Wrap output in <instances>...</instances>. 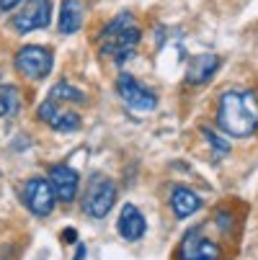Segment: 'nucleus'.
I'll list each match as a JSON object with an SVG mask.
<instances>
[{"label": "nucleus", "mask_w": 258, "mask_h": 260, "mask_svg": "<svg viewBox=\"0 0 258 260\" xmlns=\"http://www.w3.org/2000/svg\"><path fill=\"white\" fill-rule=\"evenodd\" d=\"M217 124L227 137H250L258 129V95L253 90H225L217 106Z\"/></svg>", "instance_id": "1"}, {"label": "nucleus", "mask_w": 258, "mask_h": 260, "mask_svg": "<svg viewBox=\"0 0 258 260\" xmlns=\"http://www.w3.org/2000/svg\"><path fill=\"white\" fill-rule=\"evenodd\" d=\"M142 39L132 13H119L101 28V54L111 57L117 64L129 59Z\"/></svg>", "instance_id": "2"}, {"label": "nucleus", "mask_w": 258, "mask_h": 260, "mask_svg": "<svg viewBox=\"0 0 258 260\" xmlns=\"http://www.w3.org/2000/svg\"><path fill=\"white\" fill-rule=\"evenodd\" d=\"M114 204H117V183L111 178L96 173L83 191V211L91 219H103L114 209Z\"/></svg>", "instance_id": "3"}, {"label": "nucleus", "mask_w": 258, "mask_h": 260, "mask_svg": "<svg viewBox=\"0 0 258 260\" xmlns=\"http://www.w3.org/2000/svg\"><path fill=\"white\" fill-rule=\"evenodd\" d=\"M16 67L21 75H26L28 80H44L52 67H54V57L49 47H39V44H28L23 49H18L16 54Z\"/></svg>", "instance_id": "4"}, {"label": "nucleus", "mask_w": 258, "mask_h": 260, "mask_svg": "<svg viewBox=\"0 0 258 260\" xmlns=\"http://www.w3.org/2000/svg\"><path fill=\"white\" fill-rule=\"evenodd\" d=\"M21 199L34 216H49L57 204V196L47 178H28L21 188Z\"/></svg>", "instance_id": "5"}, {"label": "nucleus", "mask_w": 258, "mask_h": 260, "mask_svg": "<svg viewBox=\"0 0 258 260\" xmlns=\"http://www.w3.org/2000/svg\"><path fill=\"white\" fill-rule=\"evenodd\" d=\"M178 260H222V247L214 240H209L202 232V227H194L181 240Z\"/></svg>", "instance_id": "6"}, {"label": "nucleus", "mask_w": 258, "mask_h": 260, "mask_svg": "<svg viewBox=\"0 0 258 260\" xmlns=\"http://www.w3.org/2000/svg\"><path fill=\"white\" fill-rule=\"evenodd\" d=\"M49 21H52V3L49 0H26L21 6V11L13 16L11 26L18 34H31V31L47 28Z\"/></svg>", "instance_id": "7"}, {"label": "nucleus", "mask_w": 258, "mask_h": 260, "mask_svg": "<svg viewBox=\"0 0 258 260\" xmlns=\"http://www.w3.org/2000/svg\"><path fill=\"white\" fill-rule=\"evenodd\" d=\"M117 93L119 98L134 108V111H153L158 106V95L150 90V88H145L139 80H134L129 72H122L119 80H117Z\"/></svg>", "instance_id": "8"}, {"label": "nucleus", "mask_w": 258, "mask_h": 260, "mask_svg": "<svg viewBox=\"0 0 258 260\" xmlns=\"http://www.w3.org/2000/svg\"><path fill=\"white\" fill-rule=\"evenodd\" d=\"M36 116H39V121L49 124L54 132H75L80 126V116L75 114V111H65L60 108L57 101H52L47 95V101L39 103V108H36Z\"/></svg>", "instance_id": "9"}, {"label": "nucleus", "mask_w": 258, "mask_h": 260, "mask_svg": "<svg viewBox=\"0 0 258 260\" xmlns=\"http://www.w3.org/2000/svg\"><path fill=\"white\" fill-rule=\"evenodd\" d=\"M49 185L62 204H72L80 188V175L72 170L70 165H52L49 168Z\"/></svg>", "instance_id": "10"}, {"label": "nucleus", "mask_w": 258, "mask_h": 260, "mask_svg": "<svg viewBox=\"0 0 258 260\" xmlns=\"http://www.w3.org/2000/svg\"><path fill=\"white\" fill-rule=\"evenodd\" d=\"M117 230L124 240L129 242H137L145 232H147V221L142 216V211L134 206V204H124L122 211H119V221H117Z\"/></svg>", "instance_id": "11"}, {"label": "nucleus", "mask_w": 258, "mask_h": 260, "mask_svg": "<svg viewBox=\"0 0 258 260\" xmlns=\"http://www.w3.org/2000/svg\"><path fill=\"white\" fill-rule=\"evenodd\" d=\"M170 209L178 219H189L191 214H196L202 209V199H199V193L186 188V185H176L170 191Z\"/></svg>", "instance_id": "12"}, {"label": "nucleus", "mask_w": 258, "mask_h": 260, "mask_svg": "<svg viewBox=\"0 0 258 260\" xmlns=\"http://www.w3.org/2000/svg\"><path fill=\"white\" fill-rule=\"evenodd\" d=\"M219 70V57L217 54H196L186 70V80L191 85H202L207 80H212V75Z\"/></svg>", "instance_id": "13"}, {"label": "nucleus", "mask_w": 258, "mask_h": 260, "mask_svg": "<svg viewBox=\"0 0 258 260\" xmlns=\"http://www.w3.org/2000/svg\"><path fill=\"white\" fill-rule=\"evenodd\" d=\"M57 26H60V34H65V36L78 34V28L83 26V3L80 0H62Z\"/></svg>", "instance_id": "14"}, {"label": "nucleus", "mask_w": 258, "mask_h": 260, "mask_svg": "<svg viewBox=\"0 0 258 260\" xmlns=\"http://www.w3.org/2000/svg\"><path fill=\"white\" fill-rule=\"evenodd\" d=\"M49 98L57 101V103H85V93L78 90L75 85H70V83H57L49 90Z\"/></svg>", "instance_id": "15"}, {"label": "nucleus", "mask_w": 258, "mask_h": 260, "mask_svg": "<svg viewBox=\"0 0 258 260\" xmlns=\"http://www.w3.org/2000/svg\"><path fill=\"white\" fill-rule=\"evenodd\" d=\"M21 106V95L13 85H0V119L16 114Z\"/></svg>", "instance_id": "16"}, {"label": "nucleus", "mask_w": 258, "mask_h": 260, "mask_svg": "<svg viewBox=\"0 0 258 260\" xmlns=\"http://www.w3.org/2000/svg\"><path fill=\"white\" fill-rule=\"evenodd\" d=\"M202 132H204V139L212 144L214 157H222V155H227V152H230V142H227V139H219L212 129H202Z\"/></svg>", "instance_id": "17"}, {"label": "nucleus", "mask_w": 258, "mask_h": 260, "mask_svg": "<svg viewBox=\"0 0 258 260\" xmlns=\"http://www.w3.org/2000/svg\"><path fill=\"white\" fill-rule=\"evenodd\" d=\"M214 219H217V227L222 230V232H227V230L233 227V214H230V211H225V209H222V211H217V214H214Z\"/></svg>", "instance_id": "18"}, {"label": "nucleus", "mask_w": 258, "mask_h": 260, "mask_svg": "<svg viewBox=\"0 0 258 260\" xmlns=\"http://www.w3.org/2000/svg\"><path fill=\"white\" fill-rule=\"evenodd\" d=\"M21 0H0V11H13Z\"/></svg>", "instance_id": "19"}, {"label": "nucleus", "mask_w": 258, "mask_h": 260, "mask_svg": "<svg viewBox=\"0 0 258 260\" xmlns=\"http://www.w3.org/2000/svg\"><path fill=\"white\" fill-rule=\"evenodd\" d=\"M75 230H65V242H75Z\"/></svg>", "instance_id": "20"}, {"label": "nucleus", "mask_w": 258, "mask_h": 260, "mask_svg": "<svg viewBox=\"0 0 258 260\" xmlns=\"http://www.w3.org/2000/svg\"><path fill=\"white\" fill-rule=\"evenodd\" d=\"M83 257H85V247L80 245V247H78V252H75V260H83Z\"/></svg>", "instance_id": "21"}]
</instances>
